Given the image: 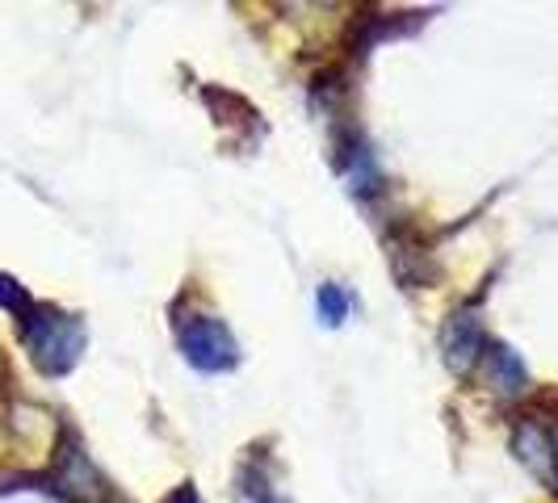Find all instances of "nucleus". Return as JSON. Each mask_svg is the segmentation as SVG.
Segmentation results:
<instances>
[{"label":"nucleus","instance_id":"0eeeda50","mask_svg":"<svg viewBox=\"0 0 558 503\" xmlns=\"http://www.w3.org/2000/svg\"><path fill=\"white\" fill-rule=\"evenodd\" d=\"M168 503H197V495L190 491V487H181V491H177V495H172Z\"/></svg>","mask_w":558,"mask_h":503},{"label":"nucleus","instance_id":"f03ea898","mask_svg":"<svg viewBox=\"0 0 558 503\" xmlns=\"http://www.w3.org/2000/svg\"><path fill=\"white\" fill-rule=\"evenodd\" d=\"M181 353L202 373H227L240 361V348H235V340L227 332V323L223 319H210V315H194L181 328Z\"/></svg>","mask_w":558,"mask_h":503},{"label":"nucleus","instance_id":"20e7f679","mask_svg":"<svg viewBox=\"0 0 558 503\" xmlns=\"http://www.w3.org/2000/svg\"><path fill=\"white\" fill-rule=\"evenodd\" d=\"M487 369H492V387H496L504 398L525 394V387H530L525 361H521V357H517L508 344H492V348H487Z\"/></svg>","mask_w":558,"mask_h":503},{"label":"nucleus","instance_id":"f257e3e1","mask_svg":"<svg viewBox=\"0 0 558 503\" xmlns=\"http://www.w3.org/2000/svg\"><path fill=\"white\" fill-rule=\"evenodd\" d=\"M22 340H26L29 357L43 373H68L81 361L84 348V328L72 315H59L51 307H29L22 315Z\"/></svg>","mask_w":558,"mask_h":503},{"label":"nucleus","instance_id":"423d86ee","mask_svg":"<svg viewBox=\"0 0 558 503\" xmlns=\"http://www.w3.org/2000/svg\"><path fill=\"white\" fill-rule=\"evenodd\" d=\"M0 307H9V310H17V315H26L34 303L26 298V290L17 285L13 278H0Z\"/></svg>","mask_w":558,"mask_h":503},{"label":"nucleus","instance_id":"39448f33","mask_svg":"<svg viewBox=\"0 0 558 503\" xmlns=\"http://www.w3.org/2000/svg\"><path fill=\"white\" fill-rule=\"evenodd\" d=\"M319 315L328 328H340L344 315H349V294L340 285H319Z\"/></svg>","mask_w":558,"mask_h":503},{"label":"nucleus","instance_id":"7ed1b4c3","mask_svg":"<svg viewBox=\"0 0 558 503\" xmlns=\"http://www.w3.org/2000/svg\"><path fill=\"white\" fill-rule=\"evenodd\" d=\"M441 348H446L449 369H458V373H466L475 365V357L483 353V328H478L475 310H462V315L449 319L446 335H441Z\"/></svg>","mask_w":558,"mask_h":503}]
</instances>
